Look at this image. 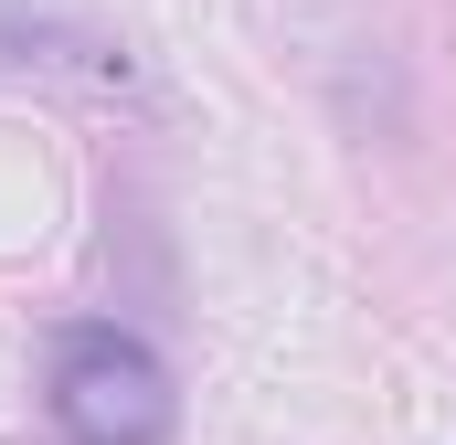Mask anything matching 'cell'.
<instances>
[{
  "label": "cell",
  "mask_w": 456,
  "mask_h": 445,
  "mask_svg": "<svg viewBox=\"0 0 456 445\" xmlns=\"http://www.w3.org/2000/svg\"><path fill=\"white\" fill-rule=\"evenodd\" d=\"M53 425H64V445H170L181 435V392H170L149 339L64 329L53 339Z\"/></svg>",
  "instance_id": "obj_1"
}]
</instances>
